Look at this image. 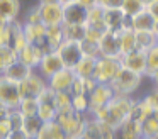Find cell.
I'll use <instances>...</instances> for the list:
<instances>
[{
	"label": "cell",
	"instance_id": "1",
	"mask_svg": "<svg viewBox=\"0 0 158 139\" xmlns=\"http://www.w3.org/2000/svg\"><path fill=\"white\" fill-rule=\"evenodd\" d=\"M133 97H123V95H114L112 100L97 114H94V117L99 122L109 125L110 129H116L117 125H121L124 121L129 119L131 105H133Z\"/></svg>",
	"mask_w": 158,
	"mask_h": 139
},
{
	"label": "cell",
	"instance_id": "2",
	"mask_svg": "<svg viewBox=\"0 0 158 139\" xmlns=\"http://www.w3.org/2000/svg\"><path fill=\"white\" fill-rule=\"evenodd\" d=\"M143 78L141 75L134 73V71L127 70V68L121 66V70L117 71V75L114 76V80L110 81V87H112L114 93L116 95H123V97H133L138 92V88L143 83Z\"/></svg>",
	"mask_w": 158,
	"mask_h": 139
},
{
	"label": "cell",
	"instance_id": "3",
	"mask_svg": "<svg viewBox=\"0 0 158 139\" xmlns=\"http://www.w3.org/2000/svg\"><path fill=\"white\" fill-rule=\"evenodd\" d=\"M87 117L89 114H78L75 110H65V112H58L55 122H58L61 125V129L66 132L68 139H77L82 136L83 129L87 124Z\"/></svg>",
	"mask_w": 158,
	"mask_h": 139
},
{
	"label": "cell",
	"instance_id": "4",
	"mask_svg": "<svg viewBox=\"0 0 158 139\" xmlns=\"http://www.w3.org/2000/svg\"><path fill=\"white\" fill-rule=\"evenodd\" d=\"M121 61L116 58H106L99 56L95 61V68H94L92 78L97 83H110L114 80V76L117 75V71L121 70Z\"/></svg>",
	"mask_w": 158,
	"mask_h": 139
},
{
	"label": "cell",
	"instance_id": "5",
	"mask_svg": "<svg viewBox=\"0 0 158 139\" xmlns=\"http://www.w3.org/2000/svg\"><path fill=\"white\" fill-rule=\"evenodd\" d=\"M114 90L109 83H97L95 88L89 93V112L87 114L94 115L99 110H102L114 97Z\"/></svg>",
	"mask_w": 158,
	"mask_h": 139
},
{
	"label": "cell",
	"instance_id": "6",
	"mask_svg": "<svg viewBox=\"0 0 158 139\" xmlns=\"http://www.w3.org/2000/svg\"><path fill=\"white\" fill-rule=\"evenodd\" d=\"M56 53H58L63 66L70 68V70H73V68L78 64V61L83 58L82 44L77 43V41H66L65 39L61 44H60L58 49H56Z\"/></svg>",
	"mask_w": 158,
	"mask_h": 139
},
{
	"label": "cell",
	"instance_id": "7",
	"mask_svg": "<svg viewBox=\"0 0 158 139\" xmlns=\"http://www.w3.org/2000/svg\"><path fill=\"white\" fill-rule=\"evenodd\" d=\"M55 95H56V92H53L49 87H46L41 92V95L38 97V102H39L38 117L43 122H51L58 115V108H56V104H55Z\"/></svg>",
	"mask_w": 158,
	"mask_h": 139
},
{
	"label": "cell",
	"instance_id": "8",
	"mask_svg": "<svg viewBox=\"0 0 158 139\" xmlns=\"http://www.w3.org/2000/svg\"><path fill=\"white\" fill-rule=\"evenodd\" d=\"M46 87H48L46 78L41 76L36 70L32 71L22 83H19V90H21L22 98H38Z\"/></svg>",
	"mask_w": 158,
	"mask_h": 139
},
{
	"label": "cell",
	"instance_id": "9",
	"mask_svg": "<svg viewBox=\"0 0 158 139\" xmlns=\"http://www.w3.org/2000/svg\"><path fill=\"white\" fill-rule=\"evenodd\" d=\"M22 100L19 83L7 80L0 75V104L5 105L7 108H17L19 102Z\"/></svg>",
	"mask_w": 158,
	"mask_h": 139
},
{
	"label": "cell",
	"instance_id": "10",
	"mask_svg": "<svg viewBox=\"0 0 158 139\" xmlns=\"http://www.w3.org/2000/svg\"><path fill=\"white\" fill-rule=\"evenodd\" d=\"M99 56L106 58H116L121 59V41H119V32L114 31H106L99 41Z\"/></svg>",
	"mask_w": 158,
	"mask_h": 139
},
{
	"label": "cell",
	"instance_id": "11",
	"mask_svg": "<svg viewBox=\"0 0 158 139\" xmlns=\"http://www.w3.org/2000/svg\"><path fill=\"white\" fill-rule=\"evenodd\" d=\"M119 61L124 68L141 75V76H146V51L134 49L127 54H123Z\"/></svg>",
	"mask_w": 158,
	"mask_h": 139
},
{
	"label": "cell",
	"instance_id": "12",
	"mask_svg": "<svg viewBox=\"0 0 158 139\" xmlns=\"http://www.w3.org/2000/svg\"><path fill=\"white\" fill-rule=\"evenodd\" d=\"M104 26L106 31L119 32L129 27V17L123 12V9H104Z\"/></svg>",
	"mask_w": 158,
	"mask_h": 139
},
{
	"label": "cell",
	"instance_id": "13",
	"mask_svg": "<svg viewBox=\"0 0 158 139\" xmlns=\"http://www.w3.org/2000/svg\"><path fill=\"white\" fill-rule=\"evenodd\" d=\"M75 80H77L75 71L70 70V68H61L58 73L49 76L46 81H48V87L53 92H68Z\"/></svg>",
	"mask_w": 158,
	"mask_h": 139
},
{
	"label": "cell",
	"instance_id": "14",
	"mask_svg": "<svg viewBox=\"0 0 158 139\" xmlns=\"http://www.w3.org/2000/svg\"><path fill=\"white\" fill-rule=\"evenodd\" d=\"M61 68H65V66H63L58 53H56V51H49V53L43 54V58H41V61H39L36 71H38L41 76H44L46 80H48L49 76H53L55 73H58Z\"/></svg>",
	"mask_w": 158,
	"mask_h": 139
},
{
	"label": "cell",
	"instance_id": "15",
	"mask_svg": "<svg viewBox=\"0 0 158 139\" xmlns=\"http://www.w3.org/2000/svg\"><path fill=\"white\" fill-rule=\"evenodd\" d=\"M63 24L70 26H85L87 24V9L78 2L63 5Z\"/></svg>",
	"mask_w": 158,
	"mask_h": 139
},
{
	"label": "cell",
	"instance_id": "16",
	"mask_svg": "<svg viewBox=\"0 0 158 139\" xmlns=\"http://www.w3.org/2000/svg\"><path fill=\"white\" fill-rule=\"evenodd\" d=\"M41 12V22L46 27H55L63 24V5L61 3H48V5H39Z\"/></svg>",
	"mask_w": 158,
	"mask_h": 139
},
{
	"label": "cell",
	"instance_id": "17",
	"mask_svg": "<svg viewBox=\"0 0 158 139\" xmlns=\"http://www.w3.org/2000/svg\"><path fill=\"white\" fill-rule=\"evenodd\" d=\"M22 32L27 41V44H34V46L44 49V34H46V26L44 24H24L22 22Z\"/></svg>",
	"mask_w": 158,
	"mask_h": 139
},
{
	"label": "cell",
	"instance_id": "18",
	"mask_svg": "<svg viewBox=\"0 0 158 139\" xmlns=\"http://www.w3.org/2000/svg\"><path fill=\"white\" fill-rule=\"evenodd\" d=\"M32 71H34L32 68H29L27 64H24L22 61L15 59V61H12L4 71H2V76H5L7 80L14 81V83H22V81H24Z\"/></svg>",
	"mask_w": 158,
	"mask_h": 139
},
{
	"label": "cell",
	"instance_id": "19",
	"mask_svg": "<svg viewBox=\"0 0 158 139\" xmlns=\"http://www.w3.org/2000/svg\"><path fill=\"white\" fill-rule=\"evenodd\" d=\"M43 54H44V51H43L41 47L34 46V44H26V46L17 53V59L22 61L24 64H27L29 68L36 70L39 61H41V58H43Z\"/></svg>",
	"mask_w": 158,
	"mask_h": 139
},
{
	"label": "cell",
	"instance_id": "20",
	"mask_svg": "<svg viewBox=\"0 0 158 139\" xmlns=\"http://www.w3.org/2000/svg\"><path fill=\"white\" fill-rule=\"evenodd\" d=\"M155 22H156V19L151 15L146 7L141 12H138L136 15L129 17V27L133 31H153Z\"/></svg>",
	"mask_w": 158,
	"mask_h": 139
},
{
	"label": "cell",
	"instance_id": "21",
	"mask_svg": "<svg viewBox=\"0 0 158 139\" xmlns=\"http://www.w3.org/2000/svg\"><path fill=\"white\" fill-rule=\"evenodd\" d=\"M141 125L138 122L131 121H124L121 125H117L114 129V139H141Z\"/></svg>",
	"mask_w": 158,
	"mask_h": 139
},
{
	"label": "cell",
	"instance_id": "22",
	"mask_svg": "<svg viewBox=\"0 0 158 139\" xmlns=\"http://www.w3.org/2000/svg\"><path fill=\"white\" fill-rule=\"evenodd\" d=\"M153 110H155V108L151 107V104L146 100V97L138 98V100H133L131 112H129V119H131V121H134V122H138V124H141V122H143Z\"/></svg>",
	"mask_w": 158,
	"mask_h": 139
},
{
	"label": "cell",
	"instance_id": "23",
	"mask_svg": "<svg viewBox=\"0 0 158 139\" xmlns=\"http://www.w3.org/2000/svg\"><path fill=\"white\" fill-rule=\"evenodd\" d=\"M32 139H68V136L58 122L51 121V122H43L39 132Z\"/></svg>",
	"mask_w": 158,
	"mask_h": 139
},
{
	"label": "cell",
	"instance_id": "24",
	"mask_svg": "<svg viewBox=\"0 0 158 139\" xmlns=\"http://www.w3.org/2000/svg\"><path fill=\"white\" fill-rule=\"evenodd\" d=\"M63 41H65V36H63L61 26L46 27V34H44V49H46V53L56 51Z\"/></svg>",
	"mask_w": 158,
	"mask_h": 139
},
{
	"label": "cell",
	"instance_id": "25",
	"mask_svg": "<svg viewBox=\"0 0 158 139\" xmlns=\"http://www.w3.org/2000/svg\"><path fill=\"white\" fill-rule=\"evenodd\" d=\"M21 14V0H0V15L9 22L19 20Z\"/></svg>",
	"mask_w": 158,
	"mask_h": 139
},
{
	"label": "cell",
	"instance_id": "26",
	"mask_svg": "<svg viewBox=\"0 0 158 139\" xmlns=\"http://www.w3.org/2000/svg\"><path fill=\"white\" fill-rule=\"evenodd\" d=\"M95 61H97L95 56H87V54H83V58L78 61V64L73 68L75 75L78 78H92L94 68H95Z\"/></svg>",
	"mask_w": 158,
	"mask_h": 139
},
{
	"label": "cell",
	"instance_id": "27",
	"mask_svg": "<svg viewBox=\"0 0 158 139\" xmlns=\"http://www.w3.org/2000/svg\"><path fill=\"white\" fill-rule=\"evenodd\" d=\"M119 41H121V53L123 54H127L131 51L138 49L136 47V32L131 27L119 31Z\"/></svg>",
	"mask_w": 158,
	"mask_h": 139
},
{
	"label": "cell",
	"instance_id": "28",
	"mask_svg": "<svg viewBox=\"0 0 158 139\" xmlns=\"http://www.w3.org/2000/svg\"><path fill=\"white\" fill-rule=\"evenodd\" d=\"M136 32V47L148 51L156 44V34L153 31H134Z\"/></svg>",
	"mask_w": 158,
	"mask_h": 139
},
{
	"label": "cell",
	"instance_id": "29",
	"mask_svg": "<svg viewBox=\"0 0 158 139\" xmlns=\"http://www.w3.org/2000/svg\"><path fill=\"white\" fill-rule=\"evenodd\" d=\"M85 26H94V27L106 29V26H104V7L102 5L97 3V5L87 9V24Z\"/></svg>",
	"mask_w": 158,
	"mask_h": 139
},
{
	"label": "cell",
	"instance_id": "30",
	"mask_svg": "<svg viewBox=\"0 0 158 139\" xmlns=\"http://www.w3.org/2000/svg\"><path fill=\"white\" fill-rule=\"evenodd\" d=\"M141 136H158V110H153L143 122H141Z\"/></svg>",
	"mask_w": 158,
	"mask_h": 139
},
{
	"label": "cell",
	"instance_id": "31",
	"mask_svg": "<svg viewBox=\"0 0 158 139\" xmlns=\"http://www.w3.org/2000/svg\"><path fill=\"white\" fill-rule=\"evenodd\" d=\"M41 125H43V121L38 117V115H29V117H24V119H22L21 129L32 139V137H34V136L39 132Z\"/></svg>",
	"mask_w": 158,
	"mask_h": 139
},
{
	"label": "cell",
	"instance_id": "32",
	"mask_svg": "<svg viewBox=\"0 0 158 139\" xmlns=\"http://www.w3.org/2000/svg\"><path fill=\"white\" fill-rule=\"evenodd\" d=\"M63 36L66 41H77L82 43L85 36V26H70V24H61Z\"/></svg>",
	"mask_w": 158,
	"mask_h": 139
},
{
	"label": "cell",
	"instance_id": "33",
	"mask_svg": "<svg viewBox=\"0 0 158 139\" xmlns=\"http://www.w3.org/2000/svg\"><path fill=\"white\" fill-rule=\"evenodd\" d=\"M38 107H39L38 98H22L17 105V110L24 117H29V115H38Z\"/></svg>",
	"mask_w": 158,
	"mask_h": 139
},
{
	"label": "cell",
	"instance_id": "34",
	"mask_svg": "<svg viewBox=\"0 0 158 139\" xmlns=\"http://www.w3.org/2000/svg\"><path fill=\"white\" fill-rule=\"evenodd\" d=\"M158 71V46H153L146 51V76L150 78Z\"/></svg>",
	"mask_w": 158,
	"mask_h": 139
},
{
	"label": "cell",
	"instance_id": "35",
	"mask_svg": "<svg viewBox=\"0 0 158 139\" xmlns=\"http://www.w3.org/2000/svg\"><path fill=\"white\" fill-rule=\"evenodd\" d=\"M15 59H17V53L14 49H10L9 46H0V75Z\"/></svg>",
	"mask_w": 158,
	"mask_h": 139
},
{
	"label": "cell",
	"instance_id": "36",
	"mask_svg": "<svg viewBox=\"0 0 158 139\" xmlns=\"http://www.w3.org/2000/svg\"><path fill=\"white\" fill-rule=\"evenodd\" d=\"M72 110L78 114H87L89 112V95H72Z\"/></svg>",
	"mask_w": 158,
	"mask_h": 139
},
{
	"label": "cell",
	"instance_id": "37",
	"mask_svg": "<svg viewBox=\"0 0 158 139\" xmlns=\"http://www.w3.org/2000/svg\"><path fill=\"white\" fill-rule=\"evenodd\" d=\"M55 104H56L58 112L70 110V108H72V95H70V92H56Z\"/></svg>",
	"mask_w": 158,
	"mask_h": 139
},
{
	"label": "cell",
	"instance_id": "38",
	"mask_svg": "<svg viewBox=\"0 0 158 139\" xmlns=\"http://www.w3.org/2000/svg\"><path fill=\"white\" fill-rule=\"evenodd\" d=\"M121 9H123V12L126 14L127 17H133L144 9V3L141 2V0H123Z\"/></svg>",
	"mask_w": 158,
	"mask_h": 139
},
{
	"label": "cell",
	"instance_id": "39",
	"mask_svg": "<svg viewBox=\"0 0 158 139\" xmlns=\"http://www.w3.org/2000/svg\"><path fill=\"white\" fill-rule=\"evenodd\" d=\"M106 32V29H100V27H94V26H85V36H83V41L87 43H94L99 44L102 34Z\"/></svg>",
	"mask_w": 158,
	"mask_h": 139
},
{
	"label": "cell",
	"instance_id": "40",
	"mask_svg": "<svg viewBox=\"0 0 158 139\" xmlns=\"http://www.w3.org/2000/svg\"><path fill=\"white\" fill-rule=\"evenodd\" d=\"M22 119H24V115H22L17 108H10V112H9V115H7V121H9V124H10L12 129H21Z\"/></svg>",
	"mask_w": 158,
	"mask_h": 139
},
{
	"label": "cell",
	"instance_id": "41",
	"mask_svg": "<svg viewBox=\"0 0 158 139\" xmlns=\"http://www.w3.org/2000/svg\"><path fill=\"white\" fill-rule=\"evenodd\" d=\"M24 24H43L41 22V12H39V5L32 7L27 14H26Z\"/></svg>",
	"mask_w": 158,
	"mask_h": 139
},
{
	"label": "cell",
	"instance_id": "42",
	"mask_svg": "<svg viewBox=\"0 0 158 139\" xmlns=\"http://www.w3.org/2000/svg\"><path fill=\"white\" fill-rule=\"evenodd\" d=\"M144 97H146V100L151 104V107H153L155 110H158V87H153L150 93H146Z\"/></svg>",
	"mask_w": 158,
	"mask_h": 139
},
{
	"label": "cell",
	"instance_id": "43",
	"mask_svg": "<svg viewBox=\"0 0 158 139\" xmlns=\"http://www.w3.org/2000/svg\"><path fill=\"white\" fill-rule=\"evenodd\" d=\"M95 85H97V81L94 80V78H82V90L85 95H89L90 92L95 88Z\"/></svg>",
	"mask_w": 158,
	"mask_h": 139
},
{
	"label": "cell",
	"instance_id": "44",
	"mask_svg": "<svg viewBox=\"0 0 158 139\" xmlns=\"http://www.w3.org/2000/svg\"><path fill=\"white\" fill-rule=\"evenodd\" d=\"M99 5H102L104 9H121L123 0H99Z\"/></svg>",
	"mask_w": 158,
	"mask_h": 139
},
{
	"label": "cell",
	"instance_id": "45",
	"mask_svg": "<svg viewBox=\"0 0 158 139\" xmlns=\"http://www.w3.org/2000/svg\"><path fill=\"white\" fill-rule=\"evenodd\" d=\"M10 131H12V127H10L7 119H5V121H0V139H7V136Z\"/></svg>",
	"mask_w": 158,
	"mask_h": 139
},
{
	"label": "cell",
	"instance_id": "46",
	"mask_svg": "<svg viewBox=\"0 0 158 139\" xmlns=\"http://www.w3.org/2000/svg\"><path fill=\"white\" fill-rule=\"evenodd\" d=\"M7 139H31V137H29L22 129H12V131L9 132Z\"/></svg>",
	"mask_w": 158,
	"mask_h": 139
},
{
	"label": "cell",
	"instance_id": "47",
	"mask_svg": "<svg viewBox=\"0 0 158 139\" xmlns=\"http://www.w3.org/2000/svg\"><path fill=\"white\" fill-rule=\"evenodd\" d=\"M146 9L150 10V14L155 17V19H158V0H153L151 3H148Z\"/></svg>",
	"mask_w": 158,
	"mask_h": 139
},
{
	"label": "cell",
	"instance_id": "48",
	"mask_svg": "<svg viewBox=\"0 0 158 139\" xmlns=\"http://www.w3.org/2000/svg\"><path fill=\"white\" fill-rule=\"evenodd\" d=\"M77 2H78L80 5H83L85 9H90V7L97 5V3H99V0H77Z\"/></svg>",
	"mask_w": 158,
	"mask_h": 139
},
{
	"label": "cell",
	"instance_id": "49",
	"mask_svg": "<svg viewBox=\"0 0 158 139\" xmlns=\"http://www.w3.org/2000/svg\"><path fill=\"white\" fill-rule=\"evenodd\" d=\"M9 112H10V108H7L5 105L0 104V121H5V119H7V115H9Z\"/></svg>",
	"mask_w": 158,
	"mask_h": 139
},
{
	"label": "cell",
	"instance_id": "50",
	"mask_svg": "<svg viewBox=\"0 0 158 139\" xmlns=\"http://www.w3.org/2000/svg\"><path fill=\"white\" fill-rule=\"evenodd\" d=\"M150 80H151V83H153V87H158V71H156V73L151 75Z\"/></svg>",
	"mask_w": 158,
	"mask_h": 139
},
{
	"label": "cell",
	"instance_id": "51",
	"mask_svg": "<svg viewBox=\"0 0 158 139\" xmlns=\"http://www.w3.org/2000/svg\"><path fill=\"white\" fill-rule=\"evenodd\" d=\"M48 3H60V0H39L38 5H48Z\"/></svg>",
	"mask_w": 158,
	"mask_h": 139
},
{
	"label": "cell",
	"instance_id": "52",
	"mask_svg": "<svg viewBox=\"0 0 158 139\" xmlns=\"http://www.w3.org/2000/svg\"><path fill=\"white\" fill-rule=\"evenodd\" d=\"M7 24H9V20H5L4 17L0 15V29H4V27H7Z\"/></svg>",
	"mask_w": 158,
	"mask_h": 139
},
{
	"label": "cell",
	"instance_id": "53",
	"mask_svg": "<svg viewBox=\"0 0 158 139\" xmlns=\"http://www.w3.org/2000/svg\"><path fill=\"white\" fill-rule=\"evenodd\" d=\"M73 2H77V0H60L61 5H68V3H73Z\"/></svg>",
	"mask_w": 158,
	"mask_h": 139
},
{
	"label": "cell",
	"instance_id": "54",
	"mask_svg": "<svg viewBox=\"0 0 158 139\" xmlns=\"http://www.w3.org/2000/svg\"><path fill=\"white\" fill-rule=\"evenodd\" d=\"M153 32H155V34H158V19H156V22H155V29H153Z\"/></svg>",
	"mask_w": 158,
	"mask_h": 139
},
{
	"label": "cell",
	"instance_id": "55",
	"mask_svg": "<svg viewBox=\"0 0 158 139\" xmlns=\"http://www.w3.org/2000/svg\"><path fill=\"white\" fill-rule=\"evenodd\" d=\"M141 139H158V136H146V137H141Z\"/></svg>",
	"mask_w": 158,
	"mask_h": 139
},
{
	"label": "cell",
	"instance_id": "56",
	"mask_svg": "<svg viewBox=\"0 0 158 139\" xmlns=\"http://www.w3.org/2000/svg\"><path fill=\"white\" fill-rule=\"evenodd\" d=\"M141 2H143V3H144V7H146V5H148V3H151V2H153V0H141Z\"/></svg>",
	"mask_w": 158,
	"mask_h": 139
},
{
	"label": "cell",
	"instance_id": "57",
	"mask_svg": "<svg viewBox=\"0 0 158 139\" xmlns=\"http://www.w3.org/2000/svg\"><path fill=\"white\" fill-rule=\"evenodd\" d=\"M155 46H158V34H156V44H155Z\"/></svg>",
	"mask_w": 158,
	"mask_h": 139
}]
</instances>
